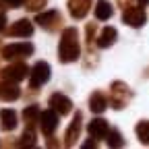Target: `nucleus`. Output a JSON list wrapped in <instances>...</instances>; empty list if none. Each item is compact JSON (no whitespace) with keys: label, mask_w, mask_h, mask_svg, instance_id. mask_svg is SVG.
Segmentation results:
<instances>
[{"label":"nucleus","mask_w":149,"mask_h":149,"mask_svg":"<svg viewBox=\"0 0 149 149\" xmlns=\"http://www.w3.org/2000/svg\"><path fill=\"white\" fill-rule=\"evenodd\" d=\"M81 58V44H79V31L74 27H66L60 35L58 44V60L62 64L77 62Z\"/></svg>","instance_id":"f257e3e1"},{"label":"nucleus","mask_w":149,"mask_h":149,"mask_svg":"<svg viewBox=\"0 0 149 149\" xmlns=\"http://www.w3.org/2000/svg\"><path fill=\"white\" fill-rule=\"evenodd\" d=\"M133 100V89H130L124 81H114L110 85V106L114 108V110H122L126 108V104Z\"/></svg>","instance_id":"f03ea898"},{"label":"nucleus","mask_w":149,"mask_h":149,"mask_svg":"<svg viewBox=\"0 0 149 149\" xmlns=\"http://www.w3.org/2000/svg\"><path fill=\"white\" fill-rule=\"evenodd\" d=\"M52 77V68L48 62L40 60V62H35L33 68H29V89L33 91H40L42 85H46Z\"/></svg>","instance_id":"7ed1b4c3"},{"label":"nucleus","mask_w":149,"mask_h":149,"mask_svg":"<svg viewBox=\"0 0 149 149\" xmlns=\"http://www.w3.org/2000/svg\"><path fill=\"white\" fill-rule=\"evenodd\" d=\"M35 52L31 42H19V44H8L2 48V58L4 60H19V58H27Z\"/></svg>","instance_id":"20e7f679"},{"label":"nucleus","mask_w":149,"mask_h":149,"mask_svg":"<svg viewBox=\"0 0 149 149\" xmlns=\"http://www.w3.org/2000/svg\"><path fill=\"white\" fill-rule=\"evenodd\" d=\"M27 74H29V66H27L23 60H15L13 64H8L6 68L0 70L2 81H10V83H21Z\"/></svg>","instance_id":"39448f33"},{"label":"nucleus","mask_w":149,"mask_h":149,"mask_svg":"<svg viewBox=\"0 0 149 149\" xmlns=\"http://www.w3.org/2000/svg\"><path fill=\"white\" fill-rule=\"evenodd\" d=\"M122 23H126L128 27H135V29H139V27H143L145 23H147V13H145V8L139 4V6H126V8H122Z\"/></svg>","instance_id":"423d86ee"},{"label":"nucleus","mask_w":149,"mask_h":149,"mask_svg":"<svg viewBox=\"0 0 149 149\" xmlns=\"http://www.w3.org/2000/svg\"><path fill=\"white\" fill-rule=\"evenodd\" d=\"M35 23L46 31H58L62 27V15L58 10H46L35 17Z\"/></svg>","instance_id":"0eeeda50"},{"label":"nucleus","mask_w":149,"mask_h":149,"mask_svg":"<svg viewBox=\"0 0 149 149\" xmlns=\"http://www.w3.org/2000/svg\"><path fill=\"white\" fill-rule=\"evenodd\" d=\"M81 130H83V114L81 112H74L72 116V122L68 124L66 133H64V145L66 147H74L81 137Z\"/></svg>","instance_id":"6e6552de"},{"label":"nucleus","mask_w":149,"mask_h":149,"mask_svg":"<svg viewBox=\"0 0 149 149\" xmlns=\"http://www.w3.org/2000/svg\"><path fill=\"white\" fill-rule=\"evenodd\" d=\"M48 104L54 112H58V116H66L68 112H72V102L70 97H66L64 93H52V95L48 97Z\"/></svg>","instance_id":"1a4fd4ad"},{"label":"nucleus","mask_w":149,"mask_h":149,"mask_svg":"<svg viewBox=\"0 0 149 149\" xmlns=\"http://www.w3.org/2000/svg\"><path fill=\"white\" fill-rule=\"evenodd\" d=\"M40 128H42V133L46 137L54 135L56 128H58V112H54L52 108L50 110H44L42 114H40Z\"/></svg>","instance_id":"9d476101"},{"label":"nucleus","mask_w":149,"mask_h":149,"mask_svg":"<svg viewBox=\"0 0 149 149\" xmlns=\"http://www.w3.org/2000/svg\"><path fill=\"white\" fill-rule=\"evenodd\" d=\"M8 35L13 37H31L33 35V23L29 19H19L8 27Z\"/></svg>","instance_id":"9b49d317"},{"label":"nucleus","mask_w":149,"mask_h":149,"mask_svg":"<svg viewBox=\"0 0 149 149\" xmlns=\"http://www.w3.org/2000/svg\"><path fill=\"white\" fill-rule=\"evenodd\" d=\"M17 124H19V116H17V112L13 108H2L0 110V128H2L4 133L15 130Z\"/></svg>","instance_id":"f8f14e48"},{"label":"nucleus","mask_w":149,"mask_h":149,"mask_svg":"<svg viewBox=\"0 0 149 149\" xmlns=\"http://www.w3.org/2000/svg\"><path fill=\"white\" fill-rule=\"evenodd\" d=\"M116 40H118V31H116L114 27H104V29L97 33V37H95V46L102 48V50H106V48H110V46H114Z\"/></svg>","instance_id":"ddd939ff"},{"label":"nucleus","mask_w":149,"mask_h":149,"mask_svg":"<svg viewBox=\"0 0 149 149\" xmlns=\"http://www.w3.org/2000/svg\"><path fill=\"white\" fill-rule=\"evenodd\" d=\"M19 97H21L19 83H10V81H2V83H0V100H2V102H17Z\"/></svg>","instance_id":"4468645a"},{"label":"nucleus","mask_w":149,"mask_h":149,"mask_svg":"<svg viewBox=\"0 0 149 149\" xmlns=\"http://www.w3.org/2000/svg\"><path fill=\"white\" fill-rule=\"evenodd\" d=\"M108 130H110V126H108V120H104V118H93L87 124V133L93 139H106Z\"/></svg>","instance_id":"2eb2a0df"},{"label":"nucleus","mask_w":149,"mask_h":149,"mask_svg":"<svg viewBox=\"0 0 149 149\" xmlns=\"http://www.w3.org/2000/svg\"><path fill=\"white\" fill-rule=\"evenodd\" d=\"M108 108V95L102 91H93L89 95V110L93 114H104Z\"/></svg>","instance_id":"dca6fc26"},{"label":"nucleus","mask_w":149,"mask_h":149,"mask_svg":"<svg viewBox=\"0 0 149 149\" xmlns=\"http://www.w3.org/2000/svg\"><path fill=\"white\" fill-rule=\"evenodd\" d=\"M91 8V0H68V13L72 19H85Z\"/></svg>","instance_id":"f3484780"},{"label":"nucleus","mask_w":149,"mask_h":149,"mask_svg":"<svg viewBox=\"0 0 149 149\" xmlns=\"http://www.w3.org/2000/svg\"><path fill=\"white\" fill-rule=\"evenodd\" d=\"M93 15H95L97 21H108L114 15V6H112L108 0H97L95 6H93Z\"/></svg>","instance_id":"a211bd4d"},{"label":"nucleus","mask_w":149,"mask_h":149,"mask_svg":"<svg viewBox=\"0 0 149 149\" xmlns=\"http://www.w3.org/2000/svg\"><path fill=\"white\" fill-rule=\"evenodd\" d=\"M40 106L37 104H31V106H27L23 112H21V116H23V122H25V126H31V128H35V124L40 122Z\"/></svg>","instance_id":"6ab92c4d"},{"label":"nucleus","mask_w":149,"mask_h":149,"mask_svg":"<svg viewBox=\"0 0 149 149\" xmlns=\"http://www.w3.org/2000/svg\"><path fill=\"white\" fill-rule=\"evenodd\" d=\"M37 145V135H35V128L25 126L23 135L17 139V147H35Z\"/></svg>","instance_id":"aec40b11"},{"label":"nucleus","mask_w":149,"mask_h":149,"mask_svg":"<svg viewBox=\"0 0 149 149\" xmlns=\"http://www.w3.org/2000/svg\"><path fill=\"white\" fill-rule=\"evenodd\" d=\"M106 143H108V147H124V137L118 128H110L106 135Z\"/></svg>","instance_id":"412c9836"},{"label":"nucleus","mask_w":149,"mask_h":149,"mask_svg":"<svg viewBox=\"0 0 149 149\" xmlns=\"http://www.w3.org/2000/svg\"><path fill=\"white\" fill-rule=\"evenodd\" d=\"M135 133H137V137H139V141H141L143 145H149V120H141V122H137Z\"/></svg>","instance_id":"4be33fe9"},{"label":"nucleus","mask_w":149,"mask_h":149,"mask_svg":"<svg viewBox=\"0 0 149 149\" xmlns=\"http://www.w3.org/2000/svg\"><path fill=\"white\" fill-rule=\"evenodd\" d=\"M46 4H48V0H25V2H23V6L29 13H40Z\"/></svg>","instance_id":"5701e85b"},{"label":"nucleus","mask_w":149,"mask_h":149,"mask_svg":"<svg viewBox=\"0 0 149 149\" xmlns=\"http://www.w3.org/2000/svg\"><path fill=\"white\" fill-rule=\"evenodd\" d=\"M95 33H97V25L95 23H87V27H85V40H87L89 46L95 44Z\"/></svg>","instance_id":"b1692460"},{"label":"nucleus","mask_w":149,"mask_h":149,"mask_svg":"<svg viewBox=\"0 0 149 149\" xmlns=\"http://www.w3.org/2000/svg\"><path fill=\"white\" fill-rule=\"evenodd\" d=\"M6 8H19V6H23V2L25 0H0Z\"/></svg>","instance_id":"393cba45"},{"label":"nucleus","mask_w":149,"mask_h":149,"mask_svg":"<svg viewBox=\"0 0 149 149\" xmlns=\"http://www.w3.org/2000/svg\"><path fill=\"white\" fill-rule=\"evenodd\" d=\"M116 2H118V6H120V8H126V6H130V4H133L135 0H116Z\"/></svg>","instance_id":"a878e982"},{"label":"nucleus","mask_w":149,"mask_h":149,"mask_svg":"<svg viewBox=\"0 0 149 149\" xmlns=\"http://www.w3.org/2000/svg\"><path fill=\"white\" fill-rule=\"evenodd\" d=\"M95 145H97V139H93V137H91L89 141H85V143H83V147H87V149H91V147H95Z\"/></svg>","instance_id":"bb28decb"},{"label":"nucleus","mask_w":149,"mask_h":149,"mask_svg":"<svg viewBox=\"0 0 149 149\" xmlns=\"http://www.w3.org/2000/svg\"><path fill=\"white\" fill-rule=\"evenodd\" d=\"M4 27H6V15L0 13V31H4Z\"/></svg>","instance_id":"cd10ccee"},{"label":"nucleus","mask_w":149,"mask_h":149,"mask_svg":"<svg viewBox=\"0 0 149 149\" xmlns=\"http://www.w3.org/2000/svg\"><path fill=\"white\" fill-rule=\"evenodd\" d=\"M46 145L48 147H58V141H54V135H50V139L46 141Z\"/></svg>","instance_id":"c85d7f7f"},{"label":"nucleus","mask_w":149,"mask_h":149,"mask_svg":"<svg viewBox=\"0 0 149 149\" xmlns=\"http://www.w3.org/2000/svg\"><path fill=\"white\" fill-rule=\"evenodd\" d=\"M137 2H139L141 6H147V4H149V0H137Z\"/></svg>","instance_id":"c756f323"},{"label":"nucleus","mask_w":149,"mask_h":149,"mask_svg":"<svg viewBox=\"0 0 149 149\" xmlns=\"http://www.w3.org/2000/svg\"><path fill=\"white\" fill-rule=\"evenodd\" d=\"M0 13H4V4L2 2H0Z\"/></svg>","instance_id":"7c9ffc66"}]
</instances>
